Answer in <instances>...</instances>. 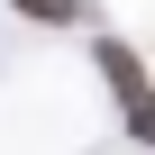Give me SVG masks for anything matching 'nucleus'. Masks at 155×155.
<instances>
[{
	"mask_svg": "<svg viewBox=\"0 0 155 155\" xmlns=\"http://www.w3.org/2000/svg\"><path fill=\"white\" fill-rule=\"evenodd\" d=\"M18 18H37V28H73V18H82V0H18Z\"/></svg>",
	"mask_w": 155,
	"mask_h": 155,
	"instance_id": "f03ea898",
	"label": "nucleus"
},
{
	"mask_svg": "<svg viewBox=\"0 0 155 155\" xmlns=\"http://www.w3.org/2000/svg\"><path fill=\"white\" fill-rule=\"evenodd\" d=\"M101 73H110L119 110H128V137H146V146H155V82H146V64H137L119 37H101Z\"/></svg>",
	"mask_w": 155,
	"mask_h": 155,
	"instance_id": "f257e3e1",
	"label": "nucleus"
}]
</instances>
